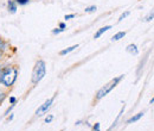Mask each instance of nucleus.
<instances>
[{
    "label": "nucleus",
    "mask_w": 154,
    "mask_h": 131,
    "mask_svg": "<svg viewBox=\"0 0 154 131\" xmlns=\"http://www.w3.org/2000/svg\"><path fill=\"white\" fill-rule=\"evenodd\" d=\"M18 74L19 70L17 67H5L0 73V84L5 87H12L18 79Z\"/></svg>",
    "instance_id": "1"
},
{
    "label": "nucleus",
    "mask_w": 154,
    "mask_h": 131,
    "mask_svg": "<svg viewBox=\"0 0 154 131\" xmlns=\"http://www.w3.org/2000/svg\"><path fill=\"white\" fill-rule=\"evenodd\" d=\"M46 75V64H45V61L43 60H38L33 67V70H32V76H31V81L33 85H37L39 84L44 76Z\"/></svg>",
    "instance_id": "2"
},
{
    "label": "nucleus",
    "mask_w": 154,
    "mask_h": 131,
    "mask_svg": "<svg viewBox=\"0 0 154 131\" xmlns=\"http://www.w3.org/2000/svg\"><path fill=\"white\" fill-rule=\"evenodd\" d=\"M123 76L125 75H120V76H117V77H115V79H113L110 82H108L106 86H103L102 88H100L98 91H97V93H96V100H101L102 98H104L107 94H109L114 88H115L116 86L119 85V82L123 79Z\"/></svg>",
    "instance_id": "3"
},
{
    "label": "nucleus",
    "mask_w": 154,
    "mask_h": 131,
    "mask_svg": "<svg viewBox=\"0 0 154 131\" xmlns=\"http://www.w3.org/2000/svg\"><path fill=\"white\" fill-rule=\"evenodd\" d=\"M54 100H55V97H52V98H50V99L45 100V101H44V104H42V105L39 106L38 109L36 110V116H38V117H42V116H44L45 113H46L48 111H49V110H50V107L52 106V104H54Z\"/></svg>",
    "instance_id": "4"
},
{
    "label": "nucleus",
    "mask_w": 154,
    "mask_h": 131,
    "mask_svg": "<svg viewBox=\"0 0 154 131\" xmlns=\"http://www.w3.org/2000/svg\"><path fill=\"white\" fill-rule=\"evenodd\" d=\"M18 10V4L14 1V0H8L7 1V11L11 13V15H14Z\"/></svg>",
    "instance_id": "5"
},
{
    "label": "nucleus",
    "mask_w": 154,
    "mask_h": 131,
    "mask_svg": "<svg viewBox=\"0 0 154 131\" xmlns=\"http://www.w3.org/2000/svg\"><path fill=\"white\" fill-rule=\"evenodd\" d=\"M110 29H112V26H110V25H107V26L101 28L100 30H97V32L95 34L94 38H95V39H96V38H100L102 35H103V34H104V32H107V31H108V30H110Z\"/></svg>",
    "instance_id": "6"
},
{
    "label": "nucleus",
    "mask_w": 154,
    "mask_h": 131,
    "mask_svg": "<svg viewBox=\"0 0 154 131\" xmlns=\"http://www.w3.org/2000/svg\"><path fill=\"white\" fill-rule=\"evenodd\" d=\"M145 113L143 112H139L136 113L135 116H133V117H131L128 120H127V124H132V123H134V122H137L140 118H142V116H143Z\"/></svg>",
    "instance_id": "7"
},
{
    "label": "nucleus",
    "mask_w": 154,
    "mask_h": 131,
    "mask_svg": "<svg viewBox=\"0 0 154 131\" xmlns=\"http://www.w3.org/2000/svg\"><path fill=\"white\" fill-rule=\"evenodd\" d=\"M127 51L129 54H132V55H137L139 54V49H137V47L135 44H129L127 47Z\"/></svg>",
    "instance_id": "8"
},
{
    "label": "nucleus",
    "mask_w": 154,
    "mask_h": 131,
    "mask_svg": "<svg viewBox=\"0 0 154 131\" xmlns=\"http://www.w3.org/2000/svg\"><path fill=\"white\" fill-rule=\"evenodd\" d=\"M76 48H78V45H71V47H69V48H66V49H64V50H62L60 53H59V55L60 56H64V55H68V54H70L71 51H74Z\"/></svg>",
    "instance_id": "9"
},
{
    "label": "nucleus",
    "mask_w": 154,
    "mask_h": 131,
    "mask_svg": "<svg viewBox=\"0 0 154 131\" xmlns=\"http://www.w3.org/2000/svg\"><path fill=\"white\" fill-rule=\"evenodd\" d=\"M125 36H126V32H125V31H120V32H117V34H115V35L113 36L112 41H113V42H115V41H119V39L123 38Z\"/></svg>",
    "instance_id": "10"
},
{
    "label": "nucleus",
    "mask_w": 154,
    "mask_h": 131,
    "mask_svg": "<svg viewBox=\"0 0 154 131\" xmlns=\"http://www.w3.org/2000/svg\"><path fill=\"white\" fill-rule=\"evenodd\" d=\"M5 50H7V42L0 37V51L4 53Z\"/></svg>",
    "instance_id": "11"
},
{
    "label": "nucleus",
    "mask_w": 154,
    "mask_h": 131,
    "mask_svg": "<svg viewBox=\"0 0 154 131\" xmlns=\"http://www.w3.org/2000/svg\"><path fill=\"white\" fill-rule=\"evenodd\" d=\"M97 7L95 5H93V6H88V7H85V10H84V12L85 13H93V12H96Z\"/></svg>",
    "instance_id": "12"
},
{
    "label": "nucleus",
    "mask_w": 154,
    "mask_h": 131,
    "mask_svg": "<svg viewBox=\"0 0 154 131\" xmlns=\"http://www.w3.org/2000/svg\"><path fill=\"white\" fill-rule=\"evenodd\" d=\"M152 19H154V8L149 12V13H148V15H147V16H146V17H145L143 20H145V21H151Z\"/></svg>",
    "instance_id": "13"
},
{
    "label": "nucleus",
    "mask_w": 154,
    "mask_h": 131,
    "mask_svg": "<svg viewBox=\"0 0 154 131\" xmlns=\"http://www.w3.org/2000/svg\"><path fill=\"white\" fill-rule=\"evenodd\" d=\"M52 120H54V116H52V114H49V116H48V117H46V118L44 119V122H45L46 124H49V123H51Z\"/></svg>",
    "instance_id": "14"
},
{
    "label": "nucleus",
    "mask_w": 154,
    "mask_h": 131,
    "mask_svg": "<svg viewBox=\"0 0 154 131\" xmlns=\"http://www.w3.org/2000/svg\"><path fill=\"white\" fill-rule=\"evenodd\" d=\"M129 16V11H127V12H125V13H122L121 16H120V18H119V21H122L123 19L126 18V17H128Z\"/></svg>",
    "instance_id": "15"
},
{
    "label": "nucleus",
    "mask_w": 154,
    "mask_h": 131,
    "mask_svg": "<svg viewBox=\"0 0 154 131\" xmlns=\"http://www.w3.org/2000/svg\"><path fill=\"white\" fill-rule=\"evenodd\" d=\"M17 103V98L16 97H10V104L11 105H16Z\"/></svg>",
    "instance_id": "16"
},
{
    "label": "nucleus",
    "mask_w": 154,
    "mask_h": 131,
    "mask_svg": "<svg viewBox=\"0 0 154 131\" xmlns=\"http://www.w3.org/2000/svg\"><path fill=\"white\" fill-rule=\"evenodd\" d=\"M29 1H30V0H16V2L19 4V5H26Z\"/></svg>",
    "instance_id": "17"
},
{
    "label": "nucleus",
    "mask_w": 154,
    "mask_h": 131,
    "mask_svg": "<svg viewBox=\"0 0 154 131\" xmlns=\"http://www.w3.org/2000/svg\"><path fill=\"white\" fill-rule=\"evenodd\" d=\"M63 31H64V30H62V29H59V28H58V29L52 30V34H54V35H58V34H60V32H63Z\"/></svg>",
    "instance_id": "18"
},
{
    "label": "nucleus",
    "mask_w": 154,
    "mask_h": 131,
    "mask_svg": "<svg viewBox=\"0 0 154 131\" xmlns=\"http://www.w3.org/2000/svg\"><path fill=\"white\" fill-rule=\"evenodd\" d=\"M5 98H6V93H4V92H0V104L5 100Z\"/></svg>",
    "instance_id": "19"
},
{
    "label": "nucleus",
    "mask_w": 154,
    "mask_h": 131,
    "mask_svg": "<svg viewBox=\"0 0 154 131\" xmlns=\"http://www.w3.org/2000/svg\"><path fill=\"white\" fill-rule=\"evenodd\" d=\"M13 107H14V105H11V106H10V107H8V109H7V110H6V111H5V116H7V114H8V113L11 112V111H12V110H13Z\"/></svg>",
    "instance_id": "20"
},
{
    "label": "nucleus",
    "mask_w": 154,
    "mask_h": 131,
    "mask_svg": "<svg viewBox=\"0 0 154 131\" xmlns=\"http://www.w3.org/2000/svg\"><path fill=\"white\" fill-rule=\"evenodd\" d=\"M93 130H94V131H100V123H95V125L93 126Z\"/></svg>",
    "instance_id": "21"
},
{
    "label": "nucleus",
    "mask_w": 154,
    "mask_h": 131,
    "mask_svg": "<svg viewBox=\"0 0 154 131\" xmlns=\"http://www.w3.org/2000/svg\"><path fill=\"white\" fill-rule=\"evenodd\" d=\"M72 18H75V15L74 13H71V15H66L65 16V19L68 20V19H72Z\"/></svg>",
    "instance_id": "22"
},
{
    "label": "nucleus",
    "mask_w": 154,
    "mask_h": 131,
    "mask_svg": "<svg viewBox=\"0 0 154 131\" xmlns=\"http://www.w3.org/2000/svg\"><path fill=\"white\" fill-rule=\"evenodd\" d=\"M65 23H59V29H62V30H65Z\"/></svg>",
    "instance_id": "23"
},
{
    "label": "nucleus",
    "mask_w": 154,
    "mask_h": 131,
    "mask_svg": "<svg viewBox=\"0 0 154 131\" xmlns=\"http://www.w3.org/2000/svg\"><path fill=\"white\" fill-rule=\"evenodd\" d=\"M13 117H14V116H13V113H11V116L7 118V120H12V119H13Z\"/></svg>",
    "instance_id": "24"
},
{
    "label": "nucleus",
    "mask_w": 154,
    "mask_h": 131,
    "mask_svg": "<svg viewBox=\"0 0 154 131\" xmlns=\"http://www.w3.org/2000/svg\"><path fill=\"white\" fill-rule=\"evenodd\" d=\"M5 67H6V66H0V73L4 70V68H5Z\"/></svg>",
    "instance_id": "25"
},
{
    "label": "nucleus",
    "mask_w": 154,
    "mask_h": 131,
    "mask_svg": "<svg viewBox=\"0 0 154 131\" xmlns=\"http://www.w3.org/2000/svg\"><path fill=\"white\" fill-rule=\"evenodd\" d=\"M153 103H154V97L152 98V99H151V104H153Z\"/></svg>",
    "instance_id": "26"
},
{
    "label": "nucleus",
    "mask_w": 154,
    "mask_h": 131,
    "mask_svg": "<svg viewBox=\"0 0 154 131\" xmlns=\"http://www.w3.org/2000/svg\"><path fill=\"white\" fill-rule=\"evenodd\" d=\"M1 58H2V53L0 51V60H1Z\"/></svg>",
    "instance_id": "27"
}]
</instances>
